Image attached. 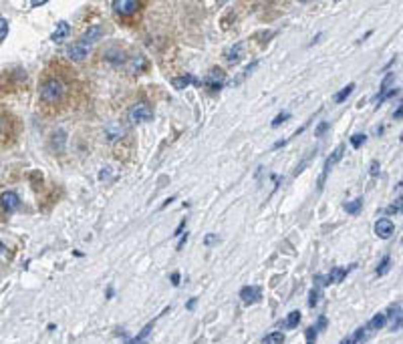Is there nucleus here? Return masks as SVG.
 <instances>
[{"label":"nucleus","mask_w":403,"mask_h":344,"mask_svg":"<svg viewBox=\"0 0 403 344\" xmlns=\"http://www.w3.org/2000/svg\"><path fill=\"white\" fill-rule=\"evenodd\" d=\"M127 119L131 121V123H150L152 119H154V109H152V105L148 103V101H139V103H135L133 107H129V111H127Z\"/></svg>","instance_id":"nucleus-1"},{"label":"nucleus","mask_w":403,"mask_h":344,"mask_svg":"<svg viewBox=\"0 0 403 344\" xmlns=\"http://www.w3.org/2000/svg\"><path fill=\"white\" fill-rule=\"evenodd\" d=\"M65 95V85L59 79H49L45 85L41 87V99L45 103H59Z\"/></svg>","instance_id":"nucleus-2"},{"label":"nucleus","mask_w":403,"mask_h":344,"mask_svg":"<svg viewBox=\"0 0 403 344\" xmlns=\"http://www.w3.org/2000/svg\"><path fill=\"white\" fill-rule=\"evenodd\" d=\"M226 83V73L222 69H210L208 75L204 77V85L210 91H220Z\"/></svg>","instance_id":"nucleus-3"},{"label":"nucleus","mask_w":403,"mask_h":344,"mask_svg":"<svg viewBox=\"0 0 403 344\" xmlns=\"http://www.w3.org/2000/svg\"><path fill=\"white\" fill-rule=\"evenodd\" d=\"M238 296L246 306H252V304L262 300V290H260V286H244Z\"/></svg>","instance_id":"nucleus-4"},{"label":"nucleus","mask_w":403,"mask_h":344,"mask_svg":"<svg viewBox=\"0 0 403 344\" xmlns=\"http://www.w3.org/2000/svg\"><path fill=\"white\" fill-rule=\"evenodd\" d=\"M375 234L381 240H389L395 234V224L389 218H381V220L375 222Z\"/></svg>","instance_id":"nucleus-5"},{"label":"nucleus","mask_w":403,"mask_h":344,"mask_svg":"<svg viewBox=\"0 0 403 344\" xmlns=\"http://www.w3.org/2000/svg\"><path fill=\"white\" fill-rule=\"evenodd\" d=\"M111 6H113V10H115L117 14H121V16H129V14L137 12L139 2H137V0H113V2H111Z\"/></svg>","instance_id":"nucleus-6"},{"label":"nucleus","mask_w":403,"mask_h":344,"mask_svg":"<svg viewBox=\"0 0 403 344\" xmlns=\"http://www.w3.org/2000/svg\"><path fill=\"white\" fill-rule=\"evenodd\" d=\"M0 207L6 211V213H12L20 207V197L14 193V191H4L0 195Z\"/></svg>","instance_id":"nucleus-7"},{"label":"nucleus","mask_w":403,"mask_h":344,"mask_svg":"<svg viewBox=\"0 0 403 344\" xmlns=\"http://www.w3.org/2000/svg\"><path fill=\"white\" fill-rule=\"evenodd\" d=\"M385 320H389V330L397 332L401 328V304H393L387 312H385Z\"/></svg>","instance_id":"nucleus-8"},{"label":"nucleus","mask_w":403,"mask_h":344,"mask_svg":"<svg viewBox=\"0 0 403 344\" xmlns=\"http://www.w3.org/2000/svg\"><path fill=\"white\" fill-rule=\"evenodd\" d=\"M103 32H105V30H103V26H99V24H95V26H89V28L83 32V36L79 38V42L91 49V45H93V42H97V40L103 36Z\"/></svg>","instance_id":"nucleus-9"},{"label":"nucleus","mask_w":403,"mask_h":344,"mask_svg":"<svg viewBox=\"0 0 403 344\" xmlns=\"http://www.w3.org/2000/svg\"><path fill=\"white\" fill-rule=\"evenodd\" d=\"M89 51H91V49H89V47H85V45H81L79 40H75L73 45H69V47H67V55H69V59H71V61H77V63L87 59Z\"/></svg>","instance_id":"nucleus-10"},{"label":"nucleus","mask_w":403,"mask_h":344,"mask_svg":"<svg viewBox=\"0 0 403 344\" xmlns=\"http://www.w3.org/2000/svg\"><path fill=\"white\" fill-rule=\"evenodd\" d=\"M353 268H355V264H353L351 268H333V270L324 276V286H328V284H341V282L347 278L349 270H353Z\"/></svg>","instance_id":"nucleus-11"},{"label":"nucleus","mask_w":403,"mask_h":344,"mask_svg":"<svg viewBox=\"0 0 403 344\" xmlns=\"http://www.w3.org/2000/svg\"><path fill=\"white\" fill-rule=\"evenodd\" d=\"M105 61L109 65H113V67H121V65L127 63V57H125V53L121 49H107L105 51Z\"/></svg>","instance_id":"nucleus-12"},{"label":"nucleus","mask_w":403,"mask_h":344,"mask_svg":"<svg viewBox=\"0 0 403 344\" xmlns=\"http://www.w3.org/2000/svg\"><path fill=\"white\" fill-rule=\"evenodd\" d=\"M69 34H71V26H69V22L61 20V22H57V28H55V32L51 34V40H53V42H63V40H65Z\"/></svg>","instance_id":"nucleus-13"},{"label":"nucleus","mask_w":403,"mask_h":344,"mask_svg":"<svg viewBox=\"0 0 403 344\" xmlns=\"http://www.w3.org/2000/svg\"><path fill=\"white\" fill-rule=\"evenodd\" d=\"M154 324H156V320H152V322H148L139 332H137V336H133L131 340H127V344H148L150 340V334H152V330H154Z\"/></svg>","instance_id":"nucleus-14"},{"label":"nucleus","mask_w":403,"mask_h":344,"mask_svg":"<svg viewBox=\"0 0 403 344\" xmlns=\"http://www.w3.org/2000/svg\"><path fill=\"white\" fill-rule=\"evenodd\" d=\"M190 85H200V81L194 77V75H181V77H173L171 79V87H175L177 91H181V89H186V87Z\"/></svg>","instance_id":"nucleus-15"},{"label":"nucleus","mask_w":403,"mask_h":344,"mask_svg":"<svg viewBox=\"0 0 403 344\" xmlns=\"http://www.w3.org/2000/svg\"><path fill=\"white\" fill-rule=\"evenodd\" d=\"M385 322H387V320H385V312H379V314H375V316L365 324V328H367V330L371 332V336H373L377 330H381V328L385 326Z\"/></svg>","instance_id":"nucleus-16"},{"label":"nucleus","mask_w":403,"mask_h":344,"mask_svg":"<svg viewBox=\"0 0 403 344\" xmlns=\"http://www.w3.org/2000/svg\"><path fill=\"white\" fill-rule=\"evenodd\" d=\"M242 57H244V45H242V42H236L232 49L226 51V61H228L230 65H238Z\"/></svg>","instance_id":"nucleus-17"},{"label":"nucleus","mask_w":403,"mask_h":344,"mask_svg":"<svg viewBox=\"0 0 403 344\" xmlns=\"http://www.w3.org/2000/svg\"><path fill=\"white\" fill-rule=\"evenodd\" d=\"M123 133H125V127H121V123H111V125H107V129H105L107 141H117L119 137H123Z\"/></svg>","instance_id":"nucleus-18"},{"label":"nucleus","mask_w":403,"mask_h":344,"mask_svg":"<svg viewBox=\"0 0 403 344\" xmlns=\"http://www.w3.org/2000/svg\"><path fill=\"white\" fill-rule=\"evenodd\" d=\"M65 143H67V133L63 129L55 131L53 133V139H51V145L57 149V151H65Z\"/></svg>","instance_id":"nucleus-19"},{"label":"nucleus","mask_w":403,"mask_h":344,"mask_svg":"<svg viewBox=\"0 0 403 344\" xmlns=\"http://www.w3.org/2000/svg\"><path fill=\"white\" fill-rule=\"evenodd\" d=\"M299 322H301V312L299 310H292V312H288V316L284 318V322L280 324L282 328H288V330H295L297 326H299Z\"/></svg>","instance_id":"nucleus-20"},{"label":"nucleus","mask_w":403,"mask_h":344,"mask_svg":"<svg viewBox=\"0 0 403 344\" xmlns=\"http://www.w3.org/2000/svg\"><path fill=\"white\" fill-rule=\"evenodd\" d=\"M353 91H355V83H349L347 87H343L339 93H335V97H333V101L339 105V103H345L351 95H353Z\"/></svg>","instance_id":"nucleus-21"},{"label":"nucleus","mask_w":403,"mask_h":344,"mask_svg":"<svg viewBox=\"0 0 403 344\" xmlns=\"http://www.w3.org/2000/svg\"><path fill=\"white\" fill-rule=\"evenodd\" d=\"M343 207H345V211H347V213H351V216H357V213L363 209V197H355V199L347 201Z\"/></svg>","instance_id":"nucleus-22"},{"label":"nucleus","mask_w":403,"mask_h":344,"mask_svg":"<svg viewBox=\"0 0 403 344\" xmlns=\"http://www.w3.org/2000/svg\"><path fill=\"white\" fill-rule=\"evenodd\" d=\"M351 338H353V344H365L369 338H371V332H369L365 326H361V328H357V330H355V334H353Z\"/></svg>","instance_id":"nucleus-23"},{"label":"nucleus","mask_w":403,"mask_h":344,"mask_svg":"<svg viewBox=\"0 0 403 344\" xmlns=\"http://www.w3.org/2000/svg\"><path fill=\"white\" fill-rule=\"evenodd\" d=\"M286 340V336L278 330V332H270V334H266L264 338H262V344H284Z\"/></svg>","instance_id":"nucleus-24"},{"label":"nucleus","mask_w":403,"mask_h":344,"mask_svg":"<svg viewBox=\"0 0 403 344\" xmlns=\"http://www.w3.org/2000/svg\"><path fill=\"white\" fill-rule=\"evenodd\" d=\"M393 83H395V75H393V73H389V75H385V79H383V81H381V87H379V95H377V97H381V95H385V93H387V91H389V89H391V85H393ZM377 97H375V99H377Z\"/></svg>","instance_id":"nucleus-25"},{"label":"nucleus","mask_w":403,"mask_h":344,"mask_svg":"<svg viewBox=\"0 0 403 344\" xmlns=\"http://www.w3.org/2000/svg\"><path fill=\"white\" fill-rule=\"evenodd\" d=\"M389 270H391V256H383V260L379 262V266H377V270H375V274H377V276H385Z\"/></svg>","instance_id":"nucleus-26"},{"label":"nucleus","mask_w":403,"mask_h":344,"mask_svg":"<svg viewBox=\"0 0 403 344\" xmlns=\"http://www.w3.org/2000/svg\"><path fill=\"white\" fill-rule=\"evenodd\" d=\"M143 67H145V59H143V55L133 57V61L129 63V71H131V73H139Z\"/></svg>","instance_id":"nucleus-27"},{"label":"nucleus","mask_w":403,"mask_h":344,"mask_svg":"<svg viewBox=\"0 0 403 344\" xmlns=\"http://www.w3.org/2000/svg\"><path fill=\"white\" fill-rule=\"evenodd\" d=\"M397 95H399V89H397V87H391V89H389L385 95L377 97V99H375V103H377V105H381L383 101H387V99H393V97H397Z\"/></svg>","instance_id":"nucleus-28"},{"label":"nucleus","mask_w":403,"mask_h":344,"mask_svg":"<svg viewBox=\"0 0 403 344\" xmlns=\"http://www.w3.org/2000/svg\"><path fill=\"white\" fill-rule=\"evenodd\" d=\"M319 300H321V288H313V290L309 292V306L315 308V306L319 304Z\"/></svg>","instance_id":"nucleus-29"},{"label":"nucleus","mask_w":403,"mask_h":344,"mask_svg":"<svg viewBox=\"0 0 403 344\" xmlns=\"http://www.w3.org/2000/svg\"><path fill=\"white\" fill-rule=\"evenodd\" d=\"M317 336H319V332H317L315 326H309V328L305 330V340H307V344H315L317 342Z\"/></svg>","instance_id":"nucleus-30"},{"label":"nucleus","mask_w":403,"mask_h":344,"mask_svg":"<svg viewBox=\"0 0 403 344\" xmlns=\"http://www.w3.org/2000/svg\"><path fill=\"white\" fill-rule=\"evenodd\" d=\"M288 119H290V113H288V111H284V113H278V115L274 117V121H272V127L276 129V127H280L282 123H286Z\"/></svg>","instance_id":"nucleus-31"},{"label":"nucleus","mask_w":403,"mask_h":344,"mask_svg":"<svg viewBox=\"0 0 403 344\" xmlns=\"http://www.w3.org/2000/svg\"><path fill=\"white\" fill-rule=\"evenodd\" d=\"M365 141H367V135H363V133H357V135H353V137H351V145H353L355 149H359Z\"/></svg>","instance_id":"nucleus-32"},{"label":"nucleus","mask_w":403,"mask_h":344,"mask_svg":"<svg viewBox=\"0 0 403 344\" xmlns=\"http://www.w3.org/2000/svg\"><path fill=\"white\" fill-rule=\"evenodd\" d=\"M8 28H10V26H8V20H6L4 16H0V42L8 36Z\"/></svg>","instance_id":"nucleus-33"},{"label":"nucleus","mask_w":403,"mask_h":344,"mask_svg":"<svg viewBox=\"0 0 403 344\" xmlns=\"http://www.w3.org/2000/svg\"><path fill=\"white\" fill-rule=\"evenodd\" d=\"M220 242V238L216 236V234H206V238H204V246L206 248H212V246H216Z\"/></svg>","instance_id":"nucleus-34"},{"label":"nucleus","mask_w":403,"mask_h":344,"mask_svg":"<svg viewBox=\"0 0 403 344\" xmlns=\"http://www.w3.org/2000/svg\"><path fill=\"white\" fill-rule=\"evenodd\" d=\"M399 211H401V197H399V199H397L393 205H389L385 213H387V216H393V213H399Z\"/></svg>","instance_id":"nucleus-35"},{"label":"nucleus","mask_w":403,"mask_h":344,"mask_svg":"<svg viewBox=\"0 0 403 344\" xmlns=\"http://www.w3.org/2000/svg\"><path fill=\"white\" fill-rule=\"evenodd\" d=\"M328 127H331V125H328V121H321V123H319V127L315 129V135H317V137H321V135H324Z\"/></svg>","instance_id":"nucleus-36"},{"label":"nucleus","mask_w":403,"mask_h":344,"mask_svg":"<svg viewBox=\"0 0 403 344\" xmlns=\"http://www.w3.org/2000/svg\"><path fill=\"white\" fill-rule=\"evenodd\" d=\"M381 171V165H379V161H371V165H369V173L373 175V177H377Z\"/></svg>","instance_id":"nucleus-37"},{"label":"nucleus","mask_w":403,"mask_h":344,"mask_svg":"<svg viewBox=\"0 0 403 344\" xmlns=\"http://www.w3.org/2000/svg\"><path fill=\"white\" fill-rule=\"evenodd\" d=\"M315 328H317V332H322V330L326 328V316H319V320H317Z\"/></svg>","instance_id":"nucleus-38"},{"label":"nucleus","mask_w":403,"mask_h":344,"mask_svg":"<svg viewBox=\"0 0 403 344\" xmlns=\"http://www.w3.org/2000/svg\"><path fill=\"white\" fill-rule=\"evenodd\" d=\"M188 238H190V234H188V232H186V234H181V240H179V242H177V246H175V250H177V252H179V250H181V248L186 246Z\"/></svg>","instance_id":"nucleus-39"},{"label":"nucleus","mask_w":403,"mask_h":344,"mask_svg":"<svg viewBox=\"0 0 403 344\" xmlns=\"http://www.w3.org/2000/svg\"><path fill=\"white\" fill-rule=\"evenodd\" d=\"M184 228H186V218H184V220H181V222H179V226H177V228H175V232H173V236H181V234H184Z\"/></svg>","instance_id":"nucleus-40"},{"label":"nucleus","mask_w":403,"mask_h":344,"mask_svg":"<svg viewBox=\"0 0 403 344\" xmlns=\"http://www.w3.org/2000/svg\"><path fill=\"white\" fill-rule=\"evenodd\" d=\"M179 282H181L179 272H173V274H171V284H173V286H179Z\"/></svg>","instance_id":"nucleus-41"},{"label":"nucleus","mask_w":403,"mask_h":344,"mask_svg":"<svg viewBox=\"0 0 403 344\" xmlns=\"http://www.w3.org/2000/svg\"><path fill=\"white\" fill-rule=\"evenodd\" d=\"M109 177H111V171H109V169H103V171L99 173V179H101V181H103V179H109Z\"/></svg>","instance_id":"nucleus-42"},{"label":"nucleus","mask_w":403,"mask_h":344,"mask_svg":"<svg viewBox=\"0 0 403 344\" xmlns=\"http://www.w3.org/2000/svg\"><path fill=\"white\" fill-rule=\"evenodd\" d=\"M196 302H198V300H196V298H192V300H190V302H188V304H186V308H188V310H194V306H196Z\"/></svg>","instance_id":"nucleus-43"},{"label":"nucleus","mask_w":403,"mask_h":344,"mask_svg":"<svg viewBox=\"0 0 403 344\" xmlns=\"http://www.w3.org/2000/svg\"><path fill=\"white\" fill-rule=\"evenodd\" d=\"M401 113H403V109H401V105H399V107H397V111H395V115H393V117H395V119H397V121H399V119H401Z\"/></svg>","instance_id":"nucleus-44"},{"label":"nucleus","mask_w":403,"mask_h":344,"mask_svg":"<svg viewBox=\"0 0 403 344\" xmlns=\"http://www.w3.org/2000/svg\"><path fill=\"white\" fill-rule=\"evenodd\" d=\"M339 344H353V338H351V336H347V338H343Z\"/></svg>","instance_id":"nucleus-45"},{"label":"nucleus","mask_w":403,"mask_h":344,"mask_svg":"<svg viewBox=\"0 0 403 344\" xmlns=\"http://www.w3.org/2000/svg\"><path fill=\"white\" fill-rule=\"evenodd\" d=\"M43 4H47V0H41V2L34 0V2H30V6H43Z\"/></svg>","instance_id":"nucleus-46"},{"label":"nucleus","mask_w":403,"mask_h":344,"mask_svg":"<svg viewBox=\"0 0 403 344\" xmlns=\"http://www.w3.org/2000/svg\"><path fill=\"white\" fill-rule=\"evenodd\" d=\"M107 298H113V288H111V286L107 288Z\"/></svg>","instance_id":"nucleus-47"}]
</instances>
